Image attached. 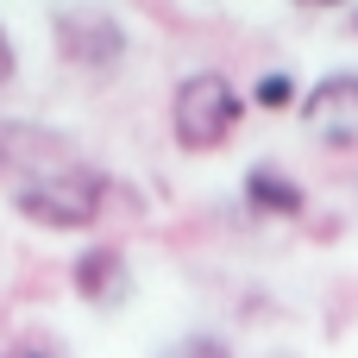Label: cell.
I'll list each match as a JSON object with an SVG mask.
<instances>
[{
  "label": "cell",
  "mask_w": 358,
  "mask_h": 358,
  "mask_svg": "<svg viewBox=\"0 0 358 358\" xmlns=\"http://www.w3.org/2000/svg\"><path fill=\"white\" fill-rule=\"evenodd\" d=\"M170 126H176V145L182 151H220L233 138V126H239V88L220 69L182 76V88L170 101Z\"/></svg>",
  "instance_id": "obj_1"
},
{
  "label": "cell",
  "mask_w": 358,
  "mask_h": 358,
  "mask_svg": "<svg viewBox=\"0 0 358 358\" xmlns=\"http://www.w3.org/2000/svg\"><path fill=\"white\" fill-rule=\"evenodd\" d=\"M101 195H107L101 170H82V164H69V170H50V176H38V182H19V189H13V208H19L31 227L76 233V227H88V220H94Z\"/></svg>",
  "instance_id": "obj_2"
},
{
  "label": "cell",
  "mask_w": 358,
  "mask_h": 358,
  "mask_svg": "<svg viewBox=\"0 0 358 358\" xmlns=\"http://www.w3.org/2000/svg\"><path fill=\"white\" fill-rule=\"evenodd\" d=\"M302 126L327 145H352L358 138V69H334L302 94Z\"/></svg>",
  "instance_id": "obj_3"
},
{
  "label": "cell",
  "mask_w": 358,
  "mask_h": 358,
  "mask_svg": "<svg viewBox=\"0 0 358 358\" xmlns=\"http://www.w3.org/2000/svg\"><path fill=\"white\" fill-rule=\"evenodd\" d=\"M76 296L82 302H120L126 296V258L113 245H94L76 258Z\"/></svg>",
  "instance_id": "obj_4"
},
{
  "label": "cell",
  "mask_w": 358,
  "mask_h": 358,
  "mask_svg": "<svg viewBox=\"0 0 358 358\" xmlns=\"http://www.w3.org/2000/svg\"><path fill=\"white\" fill-rule=\"evenodd\" d=\"M245 201H252L258 214H283V220L302 214V189H296L283 170H271V164H258V170L245 176Z\"/></svg>",
  "instance_id": "obj_5"
},
{
  "label": "cell",
  "mask_w": 358,
  "mask_h": 358,
  "mask_svg": "<svg viewBox=\"0 0 358 358\" xmlns=\"http://www.w3.org/2000/svg\"><path fill=\"white\" fill-rule=\"evenodd\" d=\"M157 358H233V352H227V340H214V334H189V340L164 346Z\"/></svg>",
  "instance_id": "obj_6"
},
{
  "label": "cell",
  "mask_w": 358,
  "mask_h": 358,
  "mask_svg": "<svg viewBox=\"0 0 358 358\" xmlns=\"http://www.w3.org/2000/svg\"><path fill=\"white\" fill-rule=\"evenodd\" d=\"M289 101H296V82L289 76H264L258 82V107H289Z\"/></svg>",
  "instance_id": "obj_7"
},
{
  "label": "cell",
  "mask_w": 358,
  "mask_h": 358,
  "mask_svg": "<svg viewBox=\"0 0 358 358\" xmlns=\"http://www.w3.org/2000/svg\"><path fill=\"white\" fill-rule=\"evenodd\" d=\"M13 69H19V57H13V38H6V31H0V88H6V82H13Z\"/></svg>",
  "instance_id": "obj_8"
},
{
  "label": "cell",
  "mask_w": 358,
  "mask_h": 358,
  "mask_svg": "<svg viewBox=\"0 0 358 358\" xmlns=\"http://www.w3.org/2000/svg\"><path fill=\"white\" fill-rule=\"evenodd\" d=\"M0 358H63V352H57V346H6Z\"/></svg>",
  "instance_id": "obj_9"
},
{
  "label": "cell",
  "mask_w": 358,
  "mask_h": 358,
  "mask_svg": "<svg viewBox=\"0 0 358 358\" xmlns=\"http://www.w3.org/2000/svg\"><path fill=\"white\" fill-rule=\"evenodd\" d=\"M302 6H340V0H302Z\"/></svg>",
  "instance_id": "obj_10"
},
{
  "label": "cell",
  "mask_w": 358,
  "mask_h": 358,
  "mask_svg": "<svg viewBox=\"0 0 358 358\" xmlns=\"http://www.w3.org/2000/svg\"><path fill=\"white\" fill-rule=\"evenodd\" d=\"M352 25H358V13H352Z\"/></svg>",
  "instance_id": "obj_11"
}]
</instances>
